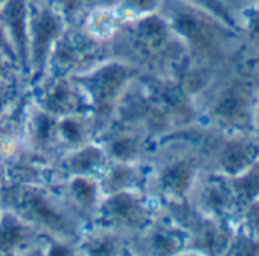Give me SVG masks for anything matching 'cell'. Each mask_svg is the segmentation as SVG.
I'll return each instance as SVG.
<instances>
[{
  "label": "cell",
  "instance_id": "cell-14",
  "mask_svg": "<svg viewBox=\"0 0 259 256\" xmlns=\"http://www.w3.org/2000/svg\"><path fill=\"white\" fill-rule=\"evenodd\" d=\"M96 141L102 145L108 160L116 162H148L157 141L135 126L113 123Z\"/></svg>",
  "mask_w": 259,
  "mask_h": 256
},
{
  "label": "cell",
  "instance_id": "cell-35",
  "mask_svg": "<svg viewBox=\"0 0 259 256\" xmlns=\"http://www.w3.org/2000/svg\"><path fill=\"white\" fill-rule=\"evenodd\" d=\"M256 136L259 138V107H257V119H256Z\"/></svg>",
  "mask_w": 259,
  "mask_h": 256
},
{
  "label": "cell",
  "instance_id": "cell-3",
  "mask_svg": "<svg viewBox=\"0 0 259 256\" xmlns=\"http://www.w3.org/2000/svg\"><path fill=\"white\" fill-rule=\"evenodd\" d=\"M110 48L113 58L157 76H171L188 58L185 46L160 13L128 20L110 40Z\"/></svg>",
  "mask_w": 259,
  "mask_h": 256
},
{
  "label": "cell",
  "instance_id": "cell-29",
  "mask_svg": "<svg viewBox=\"0 0 259 256\" xmlns=\"http://www.w3.org/2000/svg\"><path fill=\"white\" fill-rule=\"evenodd\" d=\"M20 79H26V78H25L22 69L19 67V64L16 61H13L11 58L0 54V86L16 82Z\"/></svg>",
  "mask_w": 259,
  "mask_h": 256
},
{
  "label": "cell",
  "instance_id": "cell-13",
  "mask_svg": "<svg viewBox=\"0 0 259 256\" xmlns=\"http://www.w3.org/2000/svg\"><path fill=\"white\" fill-rule=\"evenodd\" d=\"M32 102L55 117L87 113L89 105L84 92L73 76L48 73L29 87Z\"/></svg>",
  "mask_w": 259,
  "mask_h": 256
},
{
  "label": "cell",
  "instance_id": "cell-6",
  "mask_svg": "<svg viewBox=\"0 0 259 256\" xmlns=\"http://www.w3.org/2000/svg\"><path fill=\"white\" fill-rule=\"evenodd\" d=\"M142 72L117 58H110L75 78L89 105V114L95 123L96 135L113 123L120 98L128 86ZM96 136V138H98Z\"/></svg>",
  "mask_w": 259,
  "mask_h": 256
},
{
  "label": "cell",
  "instance_id": "cell-33",
  "mask_svg": "<svg viewBox=\"0 0 259 256\" xmlns=\"http://www.w3.org/2000/svg\"><path fill=\"white\" fill-rule=\"evenodd\" d=\"M218 2L224 7V10L232 16V19L235 20V25H236V17H238V13L242 10V7L245 5L247 0H218Z\"/></svg>",
  "mask_w": 259,
  "mask_h": 256
},
{
  "label": "cell",
  "instance_id": "cell-28",
  "mask_svg": "<svg viewBox=\"0 0 259 256\" xmlns=\"http://www.w3.org/2000/svg\"><path fill=\"white\" fill-rule=\"evenodd\" d=\"M28 90V82L26 79H20L16 82L4 84L0 86V117H2L11 105Z\"/></svg>",
  "mask_w": 259,
  "mask_h": 256
},
{
  "label": "cell",
  "instance_id": "cell-20",
  "mask_svg": "<svg viewBox=\"0 0 259 256\" xmlns=\"http://www.w3.org/2000/svg\"><path fill=\"white\" fill-rule=\"evenodd\" d=\"M99 185L104 192H125V191H148L151 168L150 162H116L110 160L101 173Z\"/></svg>",
  "mask_w": 259,
  "mask_h": 256
},
{
  "label": "cell",
  "instance_id": "cell-4",
  "mask_svg": "<svg viewBox=\"0 0 259 256\" xmlns=\"http://www.w3.org/2000/svg\"><path fill=\"white\" fill-rule=\"evenodd\" d=\"M200 125L157 141L150 157V192L160 203H185L201 177L204 160L200 148Z\"/></svg>",
  "mask_w": 259,
  "mask_h": 256
},
{
  "label": "cell",
  "instance_id": "cell-36",
  "mask_svg": "<svg viewBox=\"0 0 259 256\" xmlns=\"http://www.w3.org/2000/svg\"><path fill=\"white\" fill-rule=\"evenodd\" d=\"M7 2H10V0H0V5H4V4H7Z\"/></svg>",
  "mask_w": 259,
  "mask_h": 256
},
{
  "label": "cell",
  "instance_id": "cell-21",
  "mask_svg": "<svg viewBox=\"0 0 259 256\" xmlns=\"http://www.w3.org/2000/svg\"><path fill=\"white\" fill-rule=\"evenodd\" d=\"M31 104L29 87L0 117V163L22 154L25 148V125Z\"/></svg>",
  "mask_w": 259,
  "mask_h": 256
},
{
  "label": "cell",
  "instance_id": "cell-2",
  "mask_svg": "<svg viewBox=\"0 0 259 256\" xmlns=\"http://www.w3.org/2000/svg\"><path fill=\"white\" fill-rule=\"evenodd\" d=\"M160 14L180 38L188 58L198 66L220 70L245 51L239 31L204 8L185 0H163Z\"/></svg>",
  "mask_w": 259,
  "mask_h": 256
},
{
  "label": "cell",
  "instance_id": "cell-19",
  "mask_svg": "<svg viewBox=\"0 0 259 256\" xmlns=\"http://www.w3.org/2000/svg\"><path fill=\"white\" fill-rule=\"evenodd\" d=\"M108 162L102 145L98 141H92L78 148L64 151L52 163V169L57 179L72 176L99 177Z\"/></svg>",
  "mask_w": 259,
  "mask_h": 256
},
{
  "label": "cell",
  "instance_id": "cell-8",
  "mask_svg": "<svg viewBox=\"0 0 259 256\" xmlns=\"http://www.w3.org/2000/svg\"><path fill=\"white\" fill-rule=\"evenodd\" d=\"M160 210V201L148 191L114 192L102 197L92 224L105 226L135 238L159 217Z\"/></svg>",
  "mask_w": 259,
  "mask_h": 256
},
{
  "label": "cell",
  "instance_id": "cell-22",
  "mask_svg": "<svg viewBox=\"0 0 259 256\" xmlns=\"http://www.w3.org/2000/svg\"><path fill=\"white\" fill-rule=\"evenodd\" d=\"M78 256H133V238L99 224H89L79 241Z\"/></svg>",
  "mask_w": 259,
  "mask_h": 256
},
{
  "label": "cell",
  "instance_id": "cell-12",
  "mask_svg": "<svg viewBox=\"0 0 259 256\" xmlns=\"http://www.w3.org/2000/svg\"><path fill=\"white\" fill-rule=\"evenodd\" d=\"M189 203L203 217L229 224L233 229L236 227L241 204L230 179L204 169L191 194Z\"/></svg>",
  "mask_w": 259,
  "mask_h": 256
},
{
  "label": "cell",
  "instance_id": "cell-18",
  "mask_svg": "<svg viewBox=\"0 0 259 256\" xmlns=\"http://www.w3.org/2000/svg\"><path fill=\"white\" fill-rule=\"evenodd\" d=\"M55 189L60 192L67 206L75 212V215L85 224H92L104 192L99 185L98 177L89 176H72L57 179L54 183Z\"/></svg>",
  "mask_w": 259,
  "mask_h": 256
},
{
  "label": "cell",
  "instance_id": "cell-32",
  "mask_svg": "<svg viewBox=\"0 0 259 256\" xmlns=\"http://www.w3.org/2000/svg\"><path fill=\"white\" fill-rule=\"evenodd\" d=\"M0 54L5 55V57H8V58H11L13 61L17 63V57H16L14 48H13V45H11V41H10V38H8V34H7V31H5L2 22H0ZM17 64H19V63H17ZM19 67H20V66H19Z\"/></svg>",
  "mask_w": 259,
  "mask_h": 256
},
{
  "label": "cell",
  "instance_id": "cell-31",
  "mask_svg": "<svg viewBox=\"0 0 259 256\" xmlns=\"http://www.w3.org/2000/svg\"><path fill=\"white\" fill-rule=\"evenodd\" d=\"M185 2L192 4V5H197V7H200V8H204V10H207V11H210V13L220 16L221 19H224L226 22H229L230 25H233V26L236 28L235 20H233L232 16L224 10V7L218 2V0H185ZM236 29H238V28H236Z\"/></svg>",
  "mask_w": 259,
  "mask_h": 256
},
{
  "label": "cell",
  "instance_id": "cell-30",
  "mask_svg": "<svg viewBox=\"0 0 259 256\" xmlns=\"http://www.w3.org/2000/svg\"><path fill=\"white\" fill-rule=\"evenodd\" d=\"M45 256H78V245L69 241L48 238Z\"/></svg>",
  "mask_w": 259,
  "mask_h": 256
},
{
  "label": "cell",
  "instance_id": "cell-16",
  "mask_svg": "<svg viewBox=\"0 0 259 256\" xmlns=\"http://www.w3.org/2000/svg\"><path fill=\"white\" fill-rule=\"evenodd\" d=\"M48 238L17 214L0 210V256H45Z\"/></svg>",
  "mask_w": 259,
  "mask_h": 256
},
{
  "label": "cell",
  "instance_id": "cell-10",
  "mask_svg": "<svg viewBox=\"0 0 259 256\" xmlns=\"http://www.w3.org/2000/svg\"><path fill=\"white\" fill-rule=\"evenodd\" d=\"M29 2V32H28V87L37 84L48 73V66L54 48L66 29L67 23L46 0Z\"/></svg>",
  "mask_w": 259,
  "mask_h": 256
},
{
  "label": "cell",
  "instance_id": "cell-23",
  "mask_svg": "<svg viewBox=\"0 0 259 256\" xmlns=\"http://www.w3.org/2000/svg\"><path fill=\"white\" fill-rule=\"evenodd\" d=\"M2 22L8 38L14 48L17 63L26 78L28 73V32H29V2L28 0H10L0 5ZM28 81V79H26Z\"/></svg>",
  "mask_w": 259,
  "mask_h": 256
},
{
  "label": "cell",
  "instance_id": "cell-17",
  "mask_svg": "<svg viewBox=\"0 0 259 256\" xmlns=\"http://www.w3.org/2000/svg\"><path fill=\"white\" fill-rule=\"evenodd\" d=\"M57 120L58 117L41 110L31 99L25 125V148L29 154L49 165L61 156V147L57 136Z\"/></svg>",
  "mask_w": 259,
  "mask_h": 256
},
{
  "label": "cell",
  "instance_id": "cell-1",
  "mask_svg": "<svg viewBox=\"0 0 259 256\" xmlns=\"http://www.w3.org/2000/svg\"><path fill=\"white\" fill-rule=\"evenodd\" d=\"M259 55L244 51L224 66L197 102L198 123L221 133L256 136Z\"/></svg>",
  "mask_w": 259,
  "mask_h": 256
},
{
  "label": "cell",
  "instance_id": "cell-27",
  "mask_svg": "<svg viewBox=\"0 0 259 256\" xmlns=\"http://www.w3.org/2000/svg\"><path fill=\"white\" fill-rule=\"evenodd\" d=\"M67 25H75L96 0H46Z\"/></svg>",
  "mask_w": 259,
  "mask_h": 256
},
{
  "label": "cell",
  "instance_id": "cell-24",
  "mask_svg": "<svg viewBox=\"0 0 259 256\" xmlns=\"http://www.w3.org/2000/svg\"><path fill=\"white\" fill-rule=\"evenodd\" d=\"M126 22L128 19L114 8L93 4L75 25L81 26L85 32L99 40L110 41Z\"/></svg>",
  "mask_w": 259,
  "mask_h": 256
},
{
  "label": "cell",
  "instance_id": "cell-37",
  "mask_svg": "<svg viewBox=\"0 0 259 256\" xmlns=\"http://www.w3.org/2000/svg\"><path fill=\"white\" fill-rule=\"evenodd\" d=\"M0 210H2V209H0Z\"/></svg>",
  "mask_w": 259,
  "mask_h": 256
},
{
  "label": "cell",
  "instance_id": "cell-34",
  "mask_svg": "<svg viewBox=\"0 0 259 256\" xmlns=\"http://www.w3.org/2000/svg\"><path fill=\"white\" fill-rule=\"evenodd\" d=\"M245 5H250V7H253V8H257V10H259V0H247Z\"/></svg>",
  "mask_w": 259,
  "mask_h": 256
},
{
  "label": "cell",
  "instance_id": "cell-25",
  "mask_svg": "<svg viewBox=\"0 0 259 256\" xmlns=\"http://www.w3.org/2000/svg\"><path fill=\"white\" fill-rule=\"evenodd\" d=\"M57 136L61 147V154L64 151L78 148L92 141H96V128L87 113L61 116L57 120Z\"/></svg>",
  "mask_w": 259,
  "mask_h": 256
},
{
  "label": "cell",
  "instance_id": "cell-15",
  "mask_svg": "<svg viewBox=\"0 0 259 256\" xmlns=\"http://www.w3.org/2000/svg\"><path fill=\"white\" fill-rule=\"evenodd\" d=\"M188 233L163 209L159 217L133 238V256L186 254Z\"/></svg>",
  "mask_w": 259,
  "mask_h": 256
},
{
  "label": "cell",
  "instance_id": "cell-11",
  "mask_svg": "<svg viewBox=\"0 0 259 256\" xmlns=\"http://www.w3.org/2000/svg\"><path fill=\"white\" fill-rule=\"evenodd\" d=\"M139 76L128 86L120 98L113 123L139 128L156 141H160L177 130L165 110L144 87Z\"/></svg>",
  "mask_w": 259,
  "mask_h": 256
},
{
  "label": "cell",
  "instance_id": "cell-7",
  "mask_svg": "<svg viewBox=\"0 0 259 256\" xmlns=\"http://www.w3.org/2000/svg\"><path fill=\"white\" fill-rule=\"evenodd\" d=\"M200 148L204 168L227 179H236L259 162V138L221 133L200 128Z\"/></svg>",
  "mask_w": 259,
  "mask_h": 256
},
{
  "label": "cell",
  "instance_id": "cell-5",
  "mask_svg": "<svg viewBox=\"0 0 259 256\" xmlns=\"http://www.w3.org/2000/svg\"><path fill=\"white\" fill-rule=\"evenodd\" d=\"M0 209H8L43 235L78 244L87 227L54 185H0Z\"/></svg>",
  "mask_w": 259,
  "mask_h": 256
},
{
  "label": "cell",
  "instance_id": "cell-26",
  "mask_svg": "<svg viewBox=\"0 0 259 256\" xmlns=\"http://www.w3.org/2000/svg\"><path fill=\"white\" fill-rule=\"evenodd\" d=\"M95 4L107 5L119 11L128 20L160 13L163 0H96Z\"/></svg>",
  "mask_w": 259,
  "mask_h": 256
},
{
  "label": "cell",
  "instance_id": "cell-9",
  "mask_svg": "<svg viewBox=\"0 0 259 256\" xmlns=\"http://www.w3.org/2000/svg\"><path fill=\"white\" fill-rule=\"evenodd\" d=\"M110 58V41L90 35L78 25H67L54 48L48 73L76 76Z\"/></svg>",
  "mask_w": 259,
  "mask_h": 256
}]
</instances>
